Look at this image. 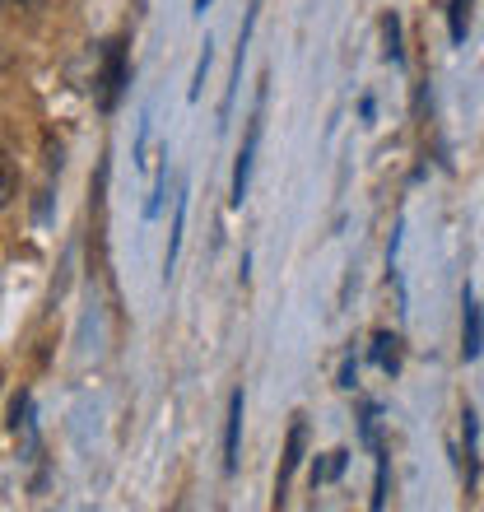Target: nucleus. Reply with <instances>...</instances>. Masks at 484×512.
Masks as SVG:
<instances>
[{
    "instance_id": "nucleus-13",
    "label": "nucleus",
    "mask_w": 484,
    "mask_h": 512,
    "mask_svg": "<svg viewBox=\"0 0 484 512\" xmlns=\"http://www.w3.org/2000/svg\"><path fill=\"white\" fill-rule=\"evenodd\" d=\"M163 196H168V173H159V182H154V196H149V205H145V219H154L163 210Z\"/></svg>"
},
{
    "instance_id": "nucleus-4",
    "label": "nucleus",
    "mask_w": 484,
    "mask_h": 512,
    "mask_svg": "<svg viewBox=\"0 0 484 512\" xmlns=\"http://www.w3.org/2000/svg\"><path fill=\"white\" fill-rule=\"evenodd\" d=\"M103 94H98V103H103V112L117 108L121 89H126V42H108V56H103Z\"/></svg>"
},
{
    "instance_id": "nucleus-11",
    "label": "nucleus",
    "mask_w": 484,
    "mask_h": 512,
    "mask_svg": "<svg viewBox=\"0 0 484 512\" xmlns=\"http://www.w3.org/2000/svg\"><path fill=\"white\" fill-rule=\"evenodd\" d=\"M210 61H215V47H210V38H205V47H201V61H196V75H191V89H187V98H191V103L201 98V89H205V75H210Z\"/></svg>"
},
{
    "instance_id": "nucleus-21",
    "label": "nucleus",
    "mask_w": 484,
    "mask_h": 512,
    "mask_svg": "<svg viewBox=\"0 0 484 512\" xmlns=\"http://www.w3.org/2000/svg\"><path fill=\"white\" fill-rule=\"evenodd\" d=\"M210 5H215V0H196V5H191V10H196V14H205V10H210Z\"/></svg>"
},
{
    "instance_id": "nucleus-2",
    "label": "nucleus",
    "mask_w": 484,
    "mask_h": 512,
    "mask_svg": "<svg viewBox=\"0 0 484 512\" xmlns=\"http://www.w3.org/2000/svg\"><path fill=\"white\" fill-rule=\"evenodd\" d=\"M303 457H308V419H294V424H289V438H284L280 480H275V508H280L284 494H289V480H294V471L303 466Z\"/></svg>"
},
{
    "instance_id": "nucleus-20",
    "label": "nucleus",
    "mask_w": 484,
    "mask_h": 512,
    "mask_svg": "<svg viewBox=\"0 0 484 512\" xmlns=\"http://www.w3.org/2000/svg\"><path fill=\"white\" fill-rule=\"evenodd\" d=\"M5 10H42V0H5Z\"/></svg>"
},
{
    "instance_id": "nucleus-14",
    "label": "nucleus",
    "mask_w": 484,
    "mask_h": 512,
    "mask_svg": "<svg viewBox=\"0 0 484 512\" xmlns=\"http://www.w3.org/2000/svg\"><path fill=\"white\" fill-rule=\"evenodd\" d=\"M61 168H66V149H61V140L47 135V173H61Z\"/></svg>"
},
{
    "instance_id": "nucleus-7",
    "label": "nucleus",
    "mask_w": 484,
    "mask_h": 512,
    "mask_svg": "<svg viewBox=\"0 0 484 512\" xmlns=\"http://www.w3.org/2000/svg\"><path fill=\"white\" fill-rule=\"evenodd\" d=\"M373 364L382 368V373H396V368H401V340L391 336V331H377L373 336Z\"/></svg>"
},
{
    "instance_id": "nucleus-15",
    "label": "nucleus",
    "mask_w": 484,
    "mask_h": 512,
    "mask_svg": "<svg viewBox=\"0 0 484 512\" xmlns=\"http://www.w3.org/2000/svg\"><path fill=\"white\" fill-rule=\"evenodd\" d=\"M354 382H359V364H354V354H350V359L340 364V382H336V387L340 391H354Z\"/></svg>"
},
{
    "instance_id": "nucleus-18",
    "label": "nucleus",
    "mask_w": 484,
    "mask_h": 512,
    "mask_svg": "<svg viewBox=\"0 0 484 512\" xmlns=\"http://www.w3.org/2000/svg\"><path fill=\"white\" fill-rule=\"evenodd\" d=\"M345 466H350V452H331V480H340Z\"/></svg>"
},
{
    "instance_id": "nucleus-16",
    "label": "nucleus",
    "mask_w": 484,
    "mask_h": 512,
    "mask_svg": "<svg viewBox=\"0 0 484 512\" xmlns=\"http://www.w3.org/2000/svg\"><path fill=\"white\" fill-rule=\"evenodd\" d=\"M24 415H28V391H19V396L10 401V429H19V424H24Z\"/></svg>"
},
{
    "instance_id": "nucleus-6",
    "label": "nucleus",
    "mask_w": 484,
    "mask_h": 512,
    "mask_svg": "<svg viewBox=\"0 0 484 512\" xmlns=\"http://www.w3.org/2000/svg\"><path fill=\"white\" fill-rule=\"evenodd\" d=\"M461 438H466V485H475L480 480V419L471 405L461 410Z\"/></svg>"
},
{
    "instance_id": "nucleus-8",
    "label": "nucleus",
    "mask_w": 484,
    "mask_h": 512,
    "mask_svg": "<svg viewBox=\"0 0 484 512\" xmlns=\"http://www.w3.org/2000/svg\"><path fill=\"white\" fill-rule=\"evenodd\" d=\"M182 229H187V187H182L177 210H173V238H168V256H163V275H173V266H177V252H182Z\"/></svg>"
},
{
    "instance_id": "nucleus-5",
    "label": "nucleus",
    "mask_w": 484,
    "mask_h": 512,
    "mask_svg": "<svg viewBox=\"0 0 484 512\" xmlns=\"http://www.w3.org/2000/svg\"><path fill=\"white\" fill-rule=\"evenodd\" d=\"M238 447H242V387L229 396V419H224V471H238Z\"/></svg>"
},
{
    "instance_id": "nucleus-17",
    "label": "nucleus",
    "mask_w": 484,
    "mask_h": 512,
    "mask_svg": "<svg viewBox=\"0 0 484 512\" xmlns=\"http://www.w3.org/2000/svg\"><path fill=\"white\" fill-rule=\"evenodd\" d=\"M14 196H19V187H14V159L5 154V196H0V201L14 205Z\"/></svg>"
},
{
    "instance_id": "nucleus-10",
    "label": "nucleus",
    "mask_w": 484,
    "mask_h": 512,
    "mask_svg": "<svg viewBox=\"0 0 484 512\" xmlns=\"http://www.w3.org/2000/svg\"><path fill=\"white\" fill-rule=\"evenodd\" d=\"M466 28H471V0H452L447 5V33H452V42H466Z\"/></svg>"
},
{
    "instance_id": "nucleus-12",
    "label": "nucleus",
    "mask_w": 484,
    "mask_h": 512,
    "mask_svg": "<svg viewBox=\"0 0 484 512\" xmlns=\"http://www.w3.org/2000/svg\"><path fill=\"white\" fill-rule=\"evenodd\" d=\"M373 508H387V452L377 447V485H373Z\"/></svg>"
},
{
    "instance_id": "nucleus-3",
    "label": "nucleus",
    "mask_w": 484,
    "mask_h": 512,
    "mask_svg": "<svg viewBox=\"0 0 484 512\" xmlns=\"http://www.w3.org/2000/svg\"><path fill=\"white\" fill-rule=\"evenodd\" d=\"M480 350H484V312H480V303H475L471 284H466V289H461V359L475 364Z\"/></svg>"
},
{
    "instance_id": "nucleus-9",
    "label": "nucleus",
    "mask_w": 484,
    "mask_h": 512,
    "mask_svg": "<svg viewBox=\"0 0 484 512\" xmlns=\"http://www.w3.org/2000/svg\"><path fill=\"white\" fill-rule=\"evenodd\" d=\"M382 56H387L391 66H401V61H405V47H401V14H396V10L382 19Z\"/></svg>"
},
{
    "instance_id": "nucleus-19",
    "label": "nucleus",
    "mask_w": 484,
    "mask_h": 512,
    "mask_svg": "<svg viewBox=\"0 0 484 512\" xmlns=\"http://www.w3.org/2000/svg\"><path fill=\"white\" fill-rule=\"evenodd\" d=\"M359 117H363V122H373V117H377V103H373V94H368V98H363V103H359Z\"/></svg>"
},
{
    "instance_id": "nucleus-1",
    "label": "nucleus",
    "mask_w": 484,
    "mask_h": 512,
    "mask_svg": "<svg viewBox=\"0 0 484 512\" xmlns=\"http://www.w3.org/2000/svg\"><path fill=\"white\" fill-rule=\"evenodd\" d=\"M261 103H266V89L256 98V112H252V126H247V140H242L238 159H233V187H229V205L242 210L247 191H252V163H256V145H261Z\"/></svg>"
}]
</instances>
